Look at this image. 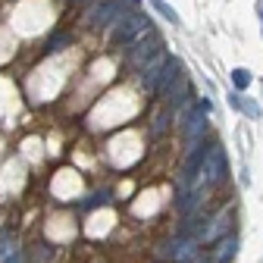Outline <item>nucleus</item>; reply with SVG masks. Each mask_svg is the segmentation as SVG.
<instances>
[{
  "label": "nucleus",
  "instance_id": "4468645a",
  "mask_svg": "<svg viewBox=\"0 0 263 263\" xmlns=\"http://www.w3.org/2000/svg\"><path fill=\"white\" fill-rule=\"evenodd\" d=\"M66 44H69V38H66V31H53V35L47 38V53H57V50H63Z\"/></svg>",
  "mask_w": 263,
  "mask_h": 263
},
{
  "label": "nucleus",
  "instance_id": "39448f33",
  "mask_svg": "<svg viewBox=\"0 0 263 263\" xmlns=\"http://www.w3.org/2000/svg\"><path fill=\"white\" fill-rule=\"evenodd\" d=\"M160 50H163V44L151 35V38H144V41H138L135 47H132V53H128V66H132L135 72H141V69H144V66H147Z\"/></svg>",
  "mask_w": 263,
  "mask_h": 263
},
{
  "label": "nucleus",
  "instance_id": "0eeeda50",
  "mask_svg": "<svg viewBox=\"0 0 263 263\" xmlns=\"http://www.w3.org/2000/svg\"><path fill=\"white\" fill-rule=\"evenodd\" d=\"M170 57H166V50H160L144 69H141V85L147 88V91H157V79H160V69H163V63H166Z\"/></svg>",
  "mask_w": 263,
  "mask_h": 263
},
{
  "label": "nucleus",
  "instance_id": "a211bd4d",
  "mask_svg": "<svg viewBox=\"0 0 263 263\" xmlns=\"http://www.w3.org/2000/svg\"><path fill=\"white\" fill-rule=\"evenodd\" d=\"M104 204H110V194L107 191H97L91 201H85V210H94V207H104Z\"/></svg>",
  "mask_w": 263,
  "mask_h": 263
},
{
  "label": "nucleus",
  "instance_id": "9b49d317",
  "mask_svg": "<svg viewBox=\"0 0 263 263\" xmlns=\"http://www.w3.org/2000/svg\"><path fill=\"white\" fill-rule=\"evenodd\" d=\"M238 254V238L235 235H226L222 241H216V251H213V263H232Z\"/></svg>",
  "mask_w": 263,
  "mask_h": 263
},
{
  "label": "nucleus",
  "instance_id": "f3484780",
  "mask_svg": "<svg viewBox=\"0 0 263 263\" xmlns=\"http://www.w3.org/2000/svg\"><path fill=\"white\" fill-rule=\"evenodd\" d=\"M166 128H170V113H157V119H154L151 132H154V135H163Z\"/></svg>",
  "mask_w": 263,
  "mask_h": 263
},
{
  "label": "nucleus",
  "instance_id": "2eb2a0df",
  "mask_svg": "<svg viewBox=\"0 0 263 263\" xmlns=\"http://www.w3.org/2000/svg\"><path fill=\"white\" fill-rule=\"evenodd\" d=\"M151 4H154V10L160 13V16H166L173 25H179V13L173 10V7H166V4H163V0H151Z\"/></svg>",
  "mask_w": 263,
  "mask_h": 263
},
{
  "label": "nucleus",
  "instance_id": "1a4fd4ad",
  "mask_svg": "<svg viewBox=\"0 0 263 263\" xmlns=\"http://www.w3.org/2000/svg\"><path fill=\"white\" fill-rule=\"evenodd\" d=\"M182 128H185L188 141H194V138H204V132H207V116H204L201 110H191V113L185 116Z\"/></svg>",
  "mask_w": 263,
  "mask_h": 263
},
{
  "label": "nucleus",
  "instance_id": "dca6fc26",
  "mask_svg": "<svg viewBox=\"0 0 263 263\" xmlns=\"http://www.w3.org/2000/svg\"><path fill=\"white\" fill-rule=\"evenodd\" d=\"M232 85H235V91H245L251 85V72L248 69H235L232 72Z\"/></svg>",
  "mask_w": 263,
  "mask_h": 263
},
{
  "label": "nucleus",
  "instance_id": "9d476101",
  "mask_svg": "<svg viewBox=\"0 0 263 263\" xmlns=\"http://www.w3.org/2000/svg\"><path fill=\"white\" fill-rule=\"evenodd\" d=\"M182 76V63L176 57H170L166 63H163V69H160V79H157V91H166L176 79Z\"/></svg>",
  "mask_w": 263,
  "mask_h": 263
},
{
  "label": "nucleus",
  "instance_id": "6ab92c4d",
  "mask_svg": "<svg viewBox=\"0 0 263 263\" xmlns=\"http://www.w3.org/2000/svg\"><path fill=\"white\" fill-rule=\"evenodd\" d=\"M245 110H248V116H257L260 110H257V104H245Z\"/></svg>",
  "mask_w": 263,
  "mask_h": 263
},
{
  "label": "nucleus",
  "instance_id": "6e6552de",
  "mask_svg": "<svg viewBox=\"0 0 263 263\" xmlns=\"http://www.w3.org/2000/svg\"><path fill=\"white\" fill-rule=\"evenodd\" d=\"M163 94H166L170 97V107H182V104H188V94H191V82H188V76L182 72L166 91H163Z\"/></svg>",
  "mask_w": 263,
  "mask_h": 263
},
{
  "label": "nucleus",
  "instance_id": "aec40b11",
  "mask_svg": "<svg viewBox=\"0 0 263 263\" xmlns=\"http://www.w3.org/2000/svg\"><path fill=\"white\" fill-rule=\"evenodd\" d=\"M7 263H25V254H22V251H19V254H16V257H10V260H7Z\"/></svg>",
  "mask_w": 263,
  "mask_h": 263
},
{
  "label": "nucleus",
  "instance_id": "20e7f679",
  "mask_svg": "<svg viewBox=\"0 0 263 263\" xmlns=\"http://www.w3.org/2000/svg\"><path fill=\"white\" fill-rule=\"evenodd\" d=\"M157 257L173 260V263H197V260H201V248H197V241H194V238L179 235V238H170L166 245H160Z\"/></svg>",
  "mask_w": 263,
  "mask_h": 263
},
{
  "label": "nucleus",
  "instance_id": "f257e3e1",
  "mask_svg": "<svg viewBox=\"0 0 263 263\" xmlns=\"http://www.w3.org/2000/svg\"><path fill=\"white\" fill-rule=\"evenodd\" d=\"M128 13H135V0H104V4H97L85 19L94 28H104V25H116Z\"/></svg>",
  "mask_w": 263,
  "mask_h": 263
},
{
  "label": "nucleus",
  "instance_id": "7ed1b4c3",
  "mask_svg": "<svg viewBox=\"0 0 263 263\" xmlns=\"http://www.w3.org/2000/svg\"><path fill=\"white\" fill-rule=\"evenodd\" d=\"M147 31H151V19L144 13H128L125 19H119L113 25L110 41L113 44H132V41H141V35H147Z\"/></svg>",
  "mask_w": 263,
  "mask_h": 263
},
{
  "label": "nucleus",
  "instance_id": "ddd939ff",
  "mask_svg": "<svg viewBox=\"0 0 263 263\" xmlns=\"http://www.w3.org/2000/svg\"><path fill=\"white\" fill-rule=\"evenodd\" d=\"M16 254H19L16 235H13V232H4V235H0V263H7V260L16 257Z\"/></svg>",
  "mask_w": 263,
  "mask_h": 263
},
{
  "label": "nucleus",
  "instance_id": "f03ea898",
  "mask_svg": "<svg viewBox=\"0 0 263 263\" xmlns=\"http://www.w3.org/2000/svg\"><path fill=\"white\" fill-rule=\"evenodd\" d=\"M222 179H226V157H222V147H219V144H210V147H207V154H204V163H201V173L194 176L191 188L197 191L204 182L219 185Z\"/></svg>",
  "mask_w": 263,
  "mask_h": 263
},
{
  "label": "nucleus",
  "instance_id": "423d86ee",
  "mask_svg": "<svg viewBox=\"0 0 263 263\" xmlns=\"http://www.w3.org/2000/svg\"><path fill=\"white\" fill-rule=\"evenodd\" d=\"M229 226H232V216H229V213H222V216H213V219H207V226H204L201 238H197V245H201V241H216V238H226Z\"/></svg>",
  "mask_w": 263,
  "mask_h": 263
},
{
  "label": "nucleus",
  "instance_id": "f8f14e48",
  "mask_svg": "<svg viewBox=\"0 0 263 263\" xmlns=\"http://www.w3.org/2000/svg\"><path fill=\"white\" fill-rule=\"evenodd\" d=\"M201 204H204V197H201V191H194V188H182V191H179V197H176V207H179L182 213H194V210H201Z\"/></svg>",
  "mask_w": 263,
  "mask_h": 263
}]
</instances>
